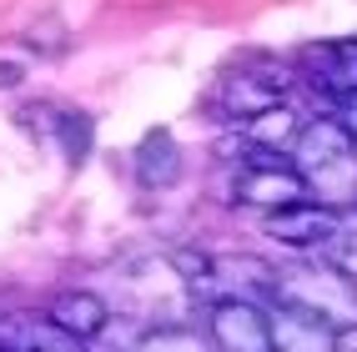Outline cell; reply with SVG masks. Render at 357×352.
<instances>
[{"mask_svg": "<svg viewBox=\"0 0 357 352\" xmlns=\"http://www.w3.org/2000/svg\"><path fill=\"white\" fill-rule=\"evenodd\" d=\"M272 302H292V307L312 312L342 332L357 322V277H347L337 262H292V267H277Z\"/></svg>", "mask_w": 357, "mask_h": 352, "instance_id": "obj_1", "label": "cell"}, {"mask_svg": "<svg viewBox=\"0 0 357 352\" xmlns=\"http://www.w3.org/2000/svg\"><path fill=\"white\" fill-rule=\"evenodd\" d=\"M231 197L242 206H257V211H282L292 201H307V176L292 167V161L272 156V151H252L247 167L236 171Z\"/></svg>", "mask_w": 357, "mask_h": 352, "instance_id": "obj_2", "label": "cell"}, {"mask_svg": "<svg viewBox=\"0 0 357 352\" xmlns=\"http://www.w3.org/2000/svg\"><path fill=\"white\" fill-rule=\"evenodd\" d=\"M206 337L217 352H272V317L247 297H217L206 312Z\"/></svg>", "mask_w": 357, "mask_h": 352, "instance_id": "obj_3", "label": "cell"}, {"mask_svg": "<svg viewBox=\"0 0 357 352\" xmlns=\"http://www.w3.org/2000/svg\"><path fill=\"white\" fill-rule=\"evenodd\" d=\"M267 237L272 242H287L297 252H312V247H332L342 237V211H332L322 201H292V206H282V211H267Z\"/></svg>", "mask_w": 357, "mask_h": 352, "instance_id": "obj_4", "label": "cell"}, {"mask_svg": "<svg viewBox=\"0 0 357 352\" xmlns=\"http://www.w3.org/2000/svg\"><path fill=\"white\" fill-rule=\"evenodd\" d=\"M282 91H287L282 70L236 66L231 76H222V86H217V106L231 116V121H252V116H261L267 106H282Z\"/></svg>", "mask_w": 357, "mask_h": 352, "instance_id": "obj_5", "label": "cell"}, {"mask_svg": "<svg viewBox=\"0 0 357 352\" xmlns=\"http://www.w3.org/2000/svg\"><path fill=\"white\" fill-rule=\"evenodd\" d=\"M131 171L141 192H172V186L186 176V156L176 146V136L166 126H151L146 136L136 141V156H131Z\"/></svg>", "mask_w": 357, "mask_h": 352, "instance_id": "obj_6", "label": "cell"}, {"mask_svg": "<svg viewBox=\"0 0 357 352\" xmlns=\"http://www.w3.org/2000/svg\"><path fill=\"white\" fill-rule=\"evenodd\" d=\"M272 352H337V327L292 307V302H272Z\"/></svg>", "mask_w": 357, "mask_h": 352, "instance_id": "obj_7", "label": "cell"}, {"mask_svg": "<svg viewBox=\"0 0 357 352\" xmlns=\"http://www.w3.org/2000/svg\"><path fill=\"white\" fill-rule=\"evenodd\" d=\"M302 66H307V76H312V86H322L327 96H337V101L357 96V36L307 45Z\"/></svg>", "mask_w": 357, "mask_h": 352, "instance_id": "obj_8", "label": "cell"}, {"mask_svg": "<svg viewBox=\"0 0 357 352\" xmlns=\"http://www.w3.org/2000/svg\"><path fill=\"white\" fill-rule=\"evenodd\" d=\"M357 151V136L337 121V116H317V121H302V136L292 146V167L302 176H312L322 167H332V161H342Z\"/></svg>", "mask_w": 357, "mask_h": 352, "instance_id": "obj_9", "label": "cell"}, {"mask_svg": "<svg viewBox=\"0 0 357 352\" xmlns=\"http://www.w3.org/2000/svg\"><path fill=\"white\" fill-rule=\"evenodd\" d=\"M45 317H51L61 332H70L76 342H96L106 327H111L106 297L86 292V287H66V292H56V297H51V307H45Z\"/></svg>", "mask_w": 357, "mask_h": 352, "instance_id": "obj_10", "label": "cell"}, {"mask_svg": "<svg viewBox=\"0 0 357 352\" xmlns=\"http://www.w3.org/2000/svg\"><path fill=\"white\" fill-rule=\"evenodd\" d=\"M66 347H86L51 317H31V312H6L0 317V352H66Z\"/></svg>", "mask_w": 357, "mask_h": 352, "instance_id": "obj_11", "label": "cell"}, {"mask_svg": "<svg viewBox=\"0 0 357 352\" xmlns=\"http://www.w3.org/2000/svg\"><path fill=\"white\" fill-rule=\"evenodd\" d=\"M242 136H247V146L252 151H272V156H282V151H292L297 146V136H302V116L282 101V106H267L261 116H252V121H242Z\"/></svg>", "mask_w": 357, "mask_h": 352, "instance_id": "obj_12", "label": "cell"}, {"mask_svg": "<svg viewBox=\"0 0 357 352\" xmlns=\"http://www.w3.org/2000/svg\"><path fill=\"white\" fill-rule=\"evenodd\" d=\"M51 136L61 141V156L70 167H81L91 156V146H96V121H91L86 111H56V131Z\"/></svg>", "mask_w": 357, "mask_h": 352, "instance_id": "obj_13", "label": "cell"}, {"mask_svg": "<svg viewBox=\"0 0 357 352\" xmlns=\"http://www.w3.org/2000/svg\"><path fill=\"white\" fill-rule=\"evenodd\" d=\"M131 352H217V347L197 327H151L131 342Z\"/></svg>", "mask_w": 357, "mask_h": 352, "instance_id": "obj_14", "label": "cell"}, {"mask_svg": "<svg viewBox=\"0 0 357 352\" xmlns=\"http://www.w3.org/2000/svg\"><path fill=\"white\" fill-rule=\"evenodd\" d=\"M166 262H172V272L192 292H206L211 287V262H217L211 252H202V247H172V252H166Z\"/></svg>", "mask_w": 357, "mask_h": 352, "instance_id": "obj_15", "label": "cell"}, {"mask_svg": "<svg viewBox=\"0 0 357 352\" xmlns=\"http://www.w3.org/2000/svg\"><path fill=\"white\" fill-rule=\"evenodd\" d=\"M26 45H31L36 56H61V51H66V26H61L56 15H45L40 26L26 31Z\"/></svg>", "mask_w": 357, "mask_h": 352, "instance_id": "obj_16", "label": "cell"}, {"mask_svg": "<svg viewBox=\"0 0 357 352\" xmlns=\"http://www.w3.org/2000/svg\"><path fill=\"white\" fill-rule=\"evenodd\" d=\"M20 81H26V66L20 61H0V91H15Z\"/></svg>", "mask_w": 357, "mask_h": 352, "instance_id": "obj_17", "label": "cell"}, {"mask_svg": "<svg viewBox=\"0 0 357 352\" xmlns=\"http://www.w3.org/2000/svg\"><path fill=\"white\" fill-rule=\"evenodd\" d=\"M337 121H342V126H347V131L357 136V96H347V101H342V111H337Z\"/></svg>", "mask_w": 357, "mask_h": 352, "instance_id": "obj_18", "label": "cell"}, {"mask_svg": "<svg viewBox=\"0 0 357 352\" xmlns=\"http://www.w3.org/2000/svg\"><path fill=\"white\" fill-rule=\"evenodd\" d=\"M337 352H357V322L337 332Z\"/></svg>", "mask_w": 357, "mask_h": 352, "instance_id": "obj_19", "label": "cell"}, {"mask_svg": "<svg viewBox=\"0 0 357 352\" xmlns=\"http://www.w3.org/2000/svg\"><path fill=\"white\" fill-rule=\"evenodd\" d=\"M66 352H86V347H66Z\"/></svg>", "mask_w": 357, "mask_h": 352, "instance_id": "obj_20", "label": "cell"}, {"mask_svg": "<svg viewBox=\"0 0 357 352\" xmlns=\"http://www.w3.org/2000/svg\"><path fill=\"white\" fill-rule=\"evenodd\" d=\"M0 317H6V312H0Z\"/></svg>", "mask_w": 357, "mask_h": 352, "instance_id": "obj_21", "label": "cell"}]
</instances>
